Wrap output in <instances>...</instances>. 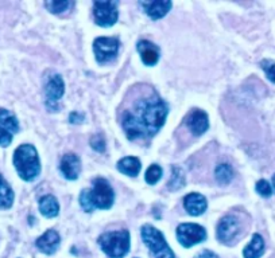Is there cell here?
Here are the masks:
<instances>
[{"mask_svg": "<svg viewBox=\"0 0 275 258\" xmlns=\"http://www.w3.org/2000/svg\"><path fill=\"white\" fill-rule=\"evenodd\" d=\"M167 113L165 101L153 94L135 101L123 114L121 124L129 140H147L163 126Z\"/></svg>", "mask_w": 275, "mask_h": 258, "instance_id": "cell-1", "label": "cell"}, {"mask_svg": "<svg viewBox=\"0 0 275 258\" xmlns=\"http://www.w3.org/2000/svg\"><path fill=\"white\" fill-rule=\"evenodd\" d=\"M115 201V192L109 183L103 177L93 181L90 189H84L80 195V205L85 213H92L95 209L108 210Z\"/></svg>", "mask_w": 275, "mask_h": 258, "instance_id": "cell-2", "label": "cell"}, {"mask_svg": "<svg viewBox=\"0 0 275 258\" xmlns=\"http://www.w3.org/2000/svg\"><path fill=\"white\" fill-rule=\"evenodd\" d=\"M14 165L23 180L32 181L40 172V161L35 147L23 144L14 152Z\"/></svg>", "mask_w": 275, "mask_h": 258, "instance_id": "cell-3", "label": "cell"}, {"mask_svg": "<svg viewBox=\"0 0 275 258\" xmlns=\"http://www.w3.org/2000/svg\"><path fill=\"white\" fill-rule=\"evenodd\" d=\"M99 245L109 258H123L129 250V233L127 230L101 234Z\"/></svg>", "mask_w": 275, "mask_h": 258, "instance_id": "cell-4", "label": "cell"}, {"mask_svg": "<svg viewBox=\"0 0 275 258\" xmlns=\"http://www.w3.org/2000/svg\"><path fill=\"white\" fill-rule=\"evenodd\" d=\"M142 239L145 245L149 247L154 258H175L173 250L167 245L163 234L157 230L154 226L145 225L141 230Z\"/></svg>", "mask_w": 275, "mask_h": 258, "instance_id": "cell-5", "label": "cell"}, {"mask_svg": "<svg viewBox=\"0 0 275 258\" xmlns=\"http://www.w3.org/2000/svg\"><path fill=\"white\" fill-rule=\"evenodd\" d=\"M95 22L100 27H111L117 20V2L113 0H99L93 4Z\"/></svg>", "mask_w": 275, "mask_h": 258, "instance_id": "cell-6", "label": "cell"}, {"mask_svg": "<svg viewBox=\"0 0 275 258\" xmlns=\"http://www.w3.org/2000/svg\"><path fill=\"white\" fill-rule=\"evenodd\" d=\"M177 239L184 247H190L205 241L206 231L197 223H182L177 227Z\"/></svg>", "mask_w": 275, "mask_h": 258, "instance_id": "cell-7", "label": "cell"}, {"mask_svg": "<svg viewBox=\"0 0 275 258\" xmlns=\"http://www.w3.org/2000/svg\"><path fill=\"white\" fill-rule=\"evenodd\" d=\"M119 40L116 38H108V36H100L95 40L93 50L99 63H105L116 58L119 51Z\"/></svg>", "mask_w": 275, "mask_h": 258, "instance_id": "cell-8", "label": "cell"}, {"mask_svg": "<svg viewBox=\"0 0 275 258\" xmlns=\"http://www.w3.org/2000/svg\"><path fill=\"white\" fill-rule=\"evenodd\" d=\"M240 233V222L235 215H226L221 218L217 225V239L224 245H231Z\"/></svg>", "mask_w": 275, "mask_h": 258, "instance_id": "cell-9", "label": "cell"}, {"mask_svg": "<svg viewBox=\"0 0 275 258\" xmlns=\"http://www.w3.org/2000/svg\"><path fill=\"white\" fill-rule=\"evenodd\" d=\"M65 93V84L60 74H53L49 77L46 86H44V96H46V106L49 110H57V104L62 98Z\"/></svg>", "mask_w": 275, "mask_h": 258, "instance_id": "cell-10", "label": "cell"}, {"mask_svg": "<svg viewBox=\"0 0 275 258\" xmlns=\"http://www.w3.org/2000/svg\"><path fill=\"white\" fill-rule=\"evenodd\" d=\"M185 124L194 136H201L209 128L208 114L205 112H202V110H198V109L197 110H193L189 116L186 117Z\"/></svg>", "mask_w": 275, "mask_h": 258, "instance_id": "cell-11", "label": "cell"}, {"mask_svg": "<svg viewBox=\"0 0 275 258\" xmlns=\"http://www.w3.org/2000/svg\"><path fill=\"white\" fill-rule=\"evenodd\" d=\"M60 243H61L60 234L57 233L56 230L52 229L48 230L44 234H42V235L35 241L36 247H38L42 253L48 254V255H52V254L56 253Z\"/></svg>", "mask_w": 275, "mask_h": 258, "instance_id": "cell-12", "label": "cell"}, {"mask_svg": "<svg viewBox=\"0 0 275 258\" xmlns=\"http://www.w3.org/2000/svg\"><path fill=\"white\" fill-rule=\"evenodd\" d=\"M60 169L68 180H76L81 171L80 157L74 153H68L62 157L60 163Z\"/></svg>", "mask_w": 275, "mask_h": 258, "instance_id": "cell-13", "label": "cell"}, {"mask_svg": "<svg viewBox=\"0 0 275 258\" xmlns=\"http://www.w3.org/2000/svg\"><path fill=\"white\" fill-rule=\"evenodd\" d=\"M184 207L188 211V214L193 215V217H198L202 213H205L208 203H206L205 197H202L201 194L192 192L186 195L185 199H184Z\"/></svg>", "mask_w": 275, "mask_h": 258, "instance_id": "cell-14", "label": "cell"}, {"mask_svg": "<svg viewBox=\"0 0 275 258\" xmlns=\"http://www.w3.org/2000/svg\"><path fill=\"white\" fill-rule=\"evenodd\" d=\"M141 6L145 8V12L154 20H158L170 11L171 2L169 0H155V2H141Z\"/></svg>", "mask_w": 275, "mask_h": 258, "instance_id": "cell-15", "label": "cell"}, {"mask_svg": "<svg viewBox=\"0 0 275 258\" xmlns=\"http://www.w3.org/2000/svg\"><path fill=\"white\" fill-rule=\"evenodd\" d=\"M136 48L139 54H141L143 63L147 64V66H154L158 62V59H159V47L151 43V42H149V40L138 42Z\"/></svg>", "mask_w": 275, "mask_h": 258, "instance_id": "cell-16", "label": "cell"}, {"mask_svg": "<svg viewBox=\"0 0 275 258\" xmlns=\"http://www.w3.org/2000/svg\"><path fill=\"white\" fill-rule=\"evenodd\" d=\"M264 254V241L260 234H254L252 239L243 250L244 258H260Z\"/></svg>", "mask_w": 275, "mask_h": 258, "instance_id": "cell-17", "label": "cell"}, {"mask_svg": "<svg viewBox=\"0 0 275 258\" xmlns=\"http://www.w3.org/2000/svg\"><path fill=\"white\" fill-rule=\"evenodd\" d=\"M142 168L141 160L138 157L128 156L123 157L119 163H117V169L124 175H128L131 177H135L139 175V171Z\"/></svg>", "mask_w": 275, "mask_h": 258, "instance_id": "cell-18", "label": "cell"}, {"mask_svg": "<svg viewBox=\"0 0 275 258\" xmlns=\"http://www.w3.org/2000/svg\"><path fill=\"white\" fill-rule=\"evenodd\" d=\"M39 211L46 218H54L60 213L58 201L53 195H44L39 201Z\"/></svg>", "mask_w": 275, "mask_h": 258, "instance_id": "cell-19", "label": "cell"}, {"mask_svg": "<svg viewBox=\"0 0 275 258\" xmlns=\"http://www.w3.org/2000/svg\"><path fill=\"white\" fill-rule=\"evenodd\" d=\"M0 126L7 129L8 132L14 133L19 132V122L14 113L4 108H0Z\"/></svg>", "mask_w": 275, "mask_h": 258, "instance_id": "cell-20", "label": "cell"}, {"mask_svg": "<svg viewBox=\"0 0 275 258\" xmlns=\"http://www.w3.org/2000/svg\"><path fill=\"white\" fill-rule=\"evenodd\" d=\"M14 203V191L0 175V210L10 209Z\"/></svg>", "mask_w": 275, "mask_h": 258, "instance_id": "cell-21", "label": "cell"}, {"mask_svg": "<svg viewBox=\"0 0 275 258\" xmlns=\"http://www.w3.org/2000/svg\"><path fill=\"white\" fill-rule=\"evenodd\" d=\"M214 175L221 184H228L234 179V169L230 164H220L214 171Z\"/></svg>", "mask_w": 275, "mask_h": 258, "instance_id": "cell-22", "label": "cell"}, {"mask_svg": "<svg viewBox=\"0 0 275 258\" xmlns=\"http://www.w3.org/2000/svg\"><path fill=\"white\" fill-rule=\"evenodd\" d=\"M185 185V176H184V172L179 167H173V177L171 180L169 181V189L171 191H177V189L182 188Z\"/></svg>", "mask_w": 275, "mask_h": 258, "instance_id": "cell-23", "label": "cell"}, {"mask_svg": "<svg viewBox=\"0 0 275 258\" xmlns=\"http://www.w3.org/2000/svg\"><path fill=\"white\" fill-rule=\"evenodd\" d=\"M44 6L53 14H61V12L66 11L72 6V3L68 0H52V2H46Z\"/></svg>", "mask_w": 275, "mask_h": 258, "instance_id": "cell-24", "label": "cell"}, {"mask_svg": "<svg viewBox=\"0 0 275 258\" xmlns=\"http://www.w3.org/2000/svg\"><path fill=\"white\" fill-rule=\"evenodd\" d=\"M161 177H162L161 167L157 164L150 165L149 169H147V172H146V181H147L149 184H155Z\"/></svg>", "mask_w": 275, "mask_h": 258, "instance_id": "cell-25", "label": "cell"}, {"mask_svg": "<svg viewBox=\"0 0 275 258\" xmlns=\"http://www.w3.org/2000/svg\"><path fill=\"white\" fill-rule=\"evenodd\" d=\"M260 68L264 70L267 78L275 84V62L271 59H263L260 62Z\"/></svg>", "mask_w": 275, "mask_h": 258, "instance_id": "cell-26", "label": "cell"}, {"mask_svg": "<svg viewBox=\"0 0 275 258\" xmlns=\"http://www.w3.org/2000/svg\"><path fill=\"white\" fill-rule=\"evenodd\" d=\"M255 188H256V192L263 198H268L271 194H272V187H271L270 183L267 180H264V179L259 180L258 183H256V187H255Z\"/></svg>", "mask_w": 275, "mask_h": 258, "instance_id": "cell-27", "label": "cell"}, {"mask_svg": "<svg viewBox=\"0 0 275 258\" xmlns=\"http://www.w3.org/2000/svg\"><path fill=\"white\" fill-rule=\"evenodd\" d=\"M90 147L97 152H104L105 151V139L103 135H95L90 139Z\"/></svg>", "mask_w": 275, "mask_h": 258, "instance_id": "cell-28", "label": "cell"}, {"mask_svg": "<svg viewBox=\"0 0 275 258\" xmlns=\"http://www.w3.org/2000/svg\"><path fill=\"white\" fill-rule=\"evenodd\" d=\"M12 141V133L0 126V147H8Z\"/></svg>", "mask_w": 275, "mask_h": 258, "instance_id": "cell-29", "label": "cell"}, {"mask_svg": "<svg viewBox=\"0 0 275 258\" xmlns=\"http://www.w3.org/2000/svg\"><path fill=\"white\" fill-rule=\"evenodd\" d=\"M69 121H70L72 124H81V122H84V116L80 114V113L73 112L69 114Z\"/></svg>", "mask_w": 275, "mask_h": 258, "instance_id": "cell-30", "label": "cell"}, {"mask_svg": "<svg viewBox=\"0 0 275 258\" xmlns=\"http://www.w3.org/2000/svg\"><path fill=\"white\" fill-rule=\"evenodd\" d=\"M194 258H220V257H218L216 253H213V251H210V250H202V251H200Z\"/></svg>", "mask_w": 275, "mask_h": 258, "instance_id": "cell-31", "label": "cell"}, {"mask_svg": "<svg viewBox=\"0 0 275 258\" xmlns=\"http://www.w3.org/2000/svg\"><path fill=\"white\" fill-rule=\"evenodd\" d=\"M272 187H274V189H275V175L272 176Z\"/></svg>", "mask_w": 275, "mask_h": 258, "instance_id": "cell-32", "label": "cell"}]
</instances>
